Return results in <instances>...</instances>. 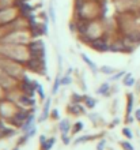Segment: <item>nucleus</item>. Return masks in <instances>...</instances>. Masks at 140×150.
I'll use <instances>...</instances> for the list:
<instances>
[{
	"instance_id": "nucleus-7",
	"label": "nucleus",
	"mask_w": 140,
	"mask_h": 150,
	"mask_svg": "<svg viewBox=\"0 0 140 150\" xmlns=\"http://www.w3.org/2000/svg\"><path fill=\"white\" fill-rule=\"evenodd\" d=\"M34 119H35V115L34 113H31L30 116H29V119L25 122V124L22 127H20V131L23 132V134H26V132H29V131L33 128V127L35 126L34 124Z\"/></svg>"
},
{
	"instance_id": "nucleus-34",
	"label": "nucleus",
	"mask_w": 140,
	"mask_h": 150,
	"mask_svg": "<svg viewBox=\"0 0 140 150\" xmlns=\"http://www.w3.org/2000/svg\"><path fill=\"white\" fill-rule=\"evenodd\" d=\"M118 123H120V119H114V120H113V123L110 124V127H114L116 124H118Z\"/></svg>"
},
{
	"instance_id": "nucleus-26",
	"label": "nucleus",
	"mask_w": 140,
	"mask_h": 150,
	"mask_svg": "<svg viewBox=\"0 0 140 150\" xmlns=\"http://www.w3.org/2000/svg\"><path fill=\"white\" fill-rule=\"evenodd\" d=\"M30 139V137H29V134H23V137H20V139L18 141V146H20V145H23V143H26Z\"/></svg>"
},
{
	"instance_id": "nucleus-19",
	"label": "nucleus",
	"mask_w": 140,
	"mask_h": 150,
	"mask_svg": "<svg viewBox=\"0 0 140 150\" xmlns=\"http://www.w3.org/2000/svg\"><path fill=\"white\" fill-rule=\"evenodd\" d=\"M95 137H91V135H83V137H79V138H76L74 141L75 145H79V143H84L87 142V141H91V139H94Z\"/></svg>"
},
{
	"instance_id": "nucleus-22",
	"label": "nucleus",
	"mask_w": 140,
	"mask_h": 150,
	"mask_svg": "<svg viewBox=\"0 0 140 150\" xmlns=\"http://www.w3.org/2000/svg\"><path fill=\"white\" fill-rule=\"evenodd\" d=\"M71 82H72L71 75L65 74L64 76H61V85H63V86H68V85H71Z\"/></svg>"
},
{
	"instance_id": "nucleus-1",
	"label": "nucleus",
	"mask_w": 140,
	"mask_h": 150,
	"mask_svg": "<svg viewBox=\"0 0 140 150\" xmlns=\"http://www.w3.org/2000/svg\"><path fill=\"white\" fill-rule=\"evenodd\" d=\"M33 112H34V109H33V108H31V109H26V108H18L16 113L14 115L10 120H8V123H10L11 126L20 128V127L23 126L25 122L27 120L29 116H30Z\"/></svg>"
},
{
	"instance_id": "nucleus-15",
	"label": "nucleus",
	"mask_w": 140,
	"mask_h": 150,
	"mask_svg": "<svg viewBox=\"0 0 140 150\" xmlns=\"http://www.w3.org/2000/svg\"><path fill=\"white\" fill-rule=\"evenodd\" d=\"M60 86H63V85H61V76H56L55 82H53V86H52V96L57 94Z\"/></svg>"
},
{
	"instance_id": "nucleus-5",
	"label": "nucleus",
	"mask_w": 140,
	"mask_h": 150,
	"mask_svg": "<svg viewBox=\"0 0 140 150\" xmlns=\"http://www.w3.org/2000/svg\"><path fill=\"white\" fill-rule=\"evenodd\" d=\"M86 111V107L82 105V104H78V103H72L71 101L70 105H67V112L71 113L72 116H79V115H83Z\"/></svg>"
},
{
	"instance_id": "nucleus-12",
	"label": "nucleus",
	"mask_w": 140,
	"mask_h": 150,
	"mask_svg": "<svg viewBox=\"0 0 140 150\" xmlns=\"http://www.w3.org/2000/svg\"><path fill=\"white\" fill-rule=\"evenodd\" d=\"M136 83V81H135V78H133L132 74H125L124 78H122V85H124L125 87H132L133 85Z\"/></svg>"
},
{
	"instance_id": "nucleus-35",
	"label": "nucleus",
	"mask_w": 140,
	"mask_h": 150,
	"mask_svg": "<svg viewBox=\"0 0 140 150\" xmlns=\"http://www.w3.org/2000/svg\"><path fill=\"white\" fill-rule=\"evenodd\" d=\"M14 150H19V146H16V147H15V149H14Z\"/></svg>"
},
{
	"instance_id": "nucleus-6",
	"label": "nucleus",
	"mask_w": 140,
	"mask_h": 150,
	"mask_svg": "<svg viewBox=\"0 0 140 150\" xmlns=\"http://www.w3.org/2000/svg\"><path fill=\"white\" fill-rule=\"evenodd\" d=\"M51 105H52V98L51 97H46L45 103H44V108H42V113H41V117H39V122H44L46 120L49 116H51Z\"/></svg>"
},
{
	"instance_id": "nucleus-32",
	"label": "nucleus",
	"mask_w": 140,
	"mask_h": 150,
	"mask_svg": "<svg viewBox=\"0 0 140 150\" xmlns=\"http://www.w3.org/2000/svg\"><path fill=\"white\" fill-rule=\"evenodd\" d=\"M46 137L45 135H39V145H44V143L46 142Z\"/></svg>"
},
{
	"instance_id": "nucleus-25",
	"label": "nucleus",
	"mask_w": 140,
	"mask_h": 150,
	"mask_svg": "<svg viewBox=\"0 0 140 150\" xmlns=\"http://www.w3.org/2000/svg\"><path fill=\"white\" fill-rule=\"evenodd\" d=\"M49 18H51V21L52 22H55L56 21V15H55V7L53 6H49Z\"/></svg>"
},
{
	"instance_id": "nucleus-28",
	"label": "nucleus",
	"mask_w": 140,
	"mask_h": 150,
	"mask_svg": "<svg viewBox=\"0 0 140 150\" xmlns=\"http://www.w3.org/2000/svg\"><path fill=\"white\" fill-rule=\"evenodd\" d=\"M51 117L53 119V120H58V119H60V112H58V109H53V111L51 112Z\"/></svg>"
},
{
	"instance_id": "nucleus-11",
	"label": "nucleus",
	"mask_w": 140,
	"mask_h": 150,
	"mask_svg": "<svg viewBox=\"0 0 140 150\" xmlns=\"http://www.w3.org/2000/svg\"><path fill=\"white\" fill-rule=\"evenodd\" d=\"M80 56H82L83 62H84V63H86V64H87V66H89V67H90V70H91V71H93L94 74H95V72H97V70H98L97 64L94 63L93 60L90 59V57H89V56H87V55H86V53H82V55H80Z\"/></svg>"
},
{
	"instance_id": "nucleus-23",
	"label": "nucleus",
	"mask_w": 140,
	"mask_h": 150,
	"mask_svg": "<svg viewBox=\"0 0 140 150\" xmlns=\"http://www.w3.org/2000/svg\"><path fill=\"white\" fill-rule=\"evenodd\" d=\"M122 135L127 137V139H132L133 138V132L131 131L129 127H124V128H122Z\"/></svg>"
},
{
	"instance_id": "nucleus-14",
	"label": "nucleus",
	"mask_w": 140,
	"mask_h": 150,
	"mask_svg": "<svg viewBox=\"0 0 140 150\" xmlns=\"http://www.w3.org/2000/svg\"><path fill=\"white\" fill-rule=\"evenodd\" d=\"M84 107L87 109H94L95 105H97V100L93 98V97H90V96H86V100H84Z\"/></svg>"
},
{
	"instance_id": "nucleus-31",
	"label": "nucleus",
	"mask_w": 140,
	"mask_h": 150,
	"mask_svg": "<svg viewBox=\"0 0 140 150\" xmlns=\"http://www.w3.org/2000/svg\"><path fill=\"white\" fill-rule=\"evenodd\" d=\"M135 119L140 123V108H137L136 111H135Z\"/></svg>"
},
{
	"instance_id": "nucleus-4",
	"label": "nucleus",
	"mask_w": 140,
	"mask_h": 150,
	"mask_svg": "<svg viewBox=\"0 0 140 150\" xmlns=\"http://www.w3.org/2000/svg\"><path fill=\"white\" fill-rule=\"evenodd\" d=\"M89 47H91L94 51L97 52H108L110 47V42L108 40V37L102 36V37H97V38L91 40L89 42Z\"/></svg>"
},
{
	"instance_id": "nucleus-3",
	"label": "nucleus",
	"mask_w": 140,
	"mask_h": 150,
	"mask_svg": "<svg viewBox=\"0 0 140 150\" xmlns=\"http://www.w3.org/2000/svg\"><path fill=\"white\" fill-rule=\"evenodd\" d=\"M18 87H19V90L26 96L34 97V96L37 94V90H35L34 85H33V79H30L29 76H26V75H23V76L20 78Z\"/></svg>"
},
{
	"instance_id": "nucleus-13",
	"label": "nucleus",
	"mask_w": 140,
	"mask_h": 150,
	"mask_svg": "<svg viewBox=\"0 0 140 150\" xmlns=\"http://www.w3.org/2000/svg\"><path fill=\"white\" fill-rule=\"evenodd\" d=\"M99 71H101V74H103V75L112 76V75H114L117 72V70L114 67H112V66H101V67H99Z\"/></svg>"
},
{
	"instance_id": "nucleus-9",
	"label": "nucleus",
	"mask_w": 140,
	"mask_h": 150,
	"mask_svg": "<svg viewBox=\"0 0 140 150\" xmlns=\"http://www.w3.org/2000/svg\"><path fill=\"white\" fill-rule=\"evenodd\" d=\"M110 91H112L110 83L109 82H103V83H101V86L97 89V94L105 96V97H109V96H110Z\"/></svg>"
},
{
	"instance_id": "nucleus-2",
	"label": "nucleus",
	"mask_w": 140,
	"mask_h": 150,
	"mask_svg": "<svg viewBox=\"0 0 140 150\" xmlns=\"http://www.w3.org/2000/svg\"><path fill=\"white\" fill-rule=\"evenodd\" d=\"M27 48H29V52H30V56L45 59V45H44L42 40L33 38L30 42L27 44Z\"/></svg>"
},
{
	"instance_id": "nucleus-18",
	"label": "nucleus",
	"mask_w": 140,
	"mask_h": 150,
	"mask_svg": "<svg viewBox=\"0 0 140 150\" xmlns=\"http://www.w3.org/2000/svg\"><path fill=\"white\" fill-rule=\"evenodd\" d=\"M84 128V124H83V122H76L72 126V130H71V132L72 134H78V132H80V131Z\"/></svg>"
},
{
	"instance_id": "nucleus-30",
	"label": "nucleus",
	"mask_w": 140,
	"mask_h": 150,
	"mask_svg": "<svg viewBox=\"0 0 140 150\" xmlns=\"http://www.w3.org/2000/svg\"><path fill=\"white\" fill-rule=\"evenodd\" d=\"M89 117L93 120L94 123H97V120H98V113H90L89 115Z\"/></svg>"
},
{
	"instance_id": "nucleus-20",
	"label": "nucleus",
	"mask_w": 140,
	"mask_h": 150,
	"mask_svg": "<svg viewBox=\"0 0 140 150\" xmlns=\"http://www.w3.org/2000/svg\"><path fill=\"white\" fill-rule=\"evenodd\" d=\"M124 75H125V71H117L114 75L110 76V82H117V81H120V79L124 78Z\"/></svg>"
},
{
	"instance_id": "nucleus-33",
	"label": "nucleus",
	"mask_w": 140,
	"mask_h": 150,
	"mask_svg": "<svg viewBox=\"0 0 140 150\" xmlns=\"http://www.w3.org/2000/svg\"><path fill=\"white\" fill-rule=\"evenodd\" d=\"M125 123H127V124H131V123H133V117H132V115H129V116H127V119H125Z\"/></svg>"
},
{
	"instance_id": "nucleus-8",
	"label": "nucleus",
	"mask_w": 140,
	"mask_h": 150,
	"mask_svg": "<svg viewBox=\"0 0 140 150\" xmlns=\"http://www.w3.org/2000/svg\"><path fill=\"white\" fill-rule=\"evenodd\" d=\"M58 130L61 134H68L71 130H72V126H71V122L68 119H61L60 123H58Z\"/></svg>"
},
{
	"instance_id": "nucleus-24",
	"label": "nucleus",
	"mask_w": 140,
	"mask_h": 150,
	"mask_svg": "<svg viewBox=\"0 0 140 150\" xmlns=\"http://www.w3.org/2000/svg\"><path fill=\"white\" fill-rule=\"evenodd\" d=\"M120 145H121V147H122L124 150H135V149H133V146L131 145V142H129V141H121Z\"/></svg>"
},
{
	"instance_id": "nucleus-21",
	"label": "nucleus",
	"mask_w": 140,
	"mask_h": 150,
	"mask_svg": "<svg viewBox=\"0 0 140 150\" xmlns=\"http://www.w3.org/2000/svg\"><path fill=\"white\" fill-rule=\"evenodd\" d=\"M37 94H38L39 100H42V101H45L46 100V94H45V91H44V86L39 83V86L37 87Z\"/></svg>"
},
{
	"instance_id": "nucleus-27",
	"label": "nucleus",
	"mask_w": 140,
	"mask_h": 150,
	"mask_svg": "<svg viewBox=\"0 0 140 150\" xmlns=\"http://www.w3.org/2000/svg\"><path fill=\"white\" fill-rule=\"evenodd\" d=\"M61 141L65 146H68L71 143V139H70V137H68V134H61Z\"/></svg>"
},
{
	"instance_id": "nucleus-17",
	"label": "nucleus",
	"mask_w": 140,
	"mask_h": 150,
	"mask_svg": "<svg viewBox=\"0 0 140 150\" xmlns=\"http://www.w3.org/2000/svg\"><path fill=\"white\" fill-rule=\"evenodd\" d=\"M86 100V96H80L78 93H74V94L71 96V101L72 103H78V104H83Z\"/></svg>"
},
{
	"instance_id": "nucleus-29",
	"label": "nucleus",
	"mask_w": 140,
	"mask_h": 150,
	"mask_svg": "<svg viewBox=\"0 0 140 150\" xmlns=\"http://www.w3.org/2000/svg\"><path fill=\"white\" fill-rule=\"evenodd\" d=\"M105 145H106V141L105 139H101V141L98 142V145H97V150H103L105 149Z\"/></svg>"
},
{
	"instance_id": "nucleus-10",
	"label": "nucleus",
	"mask_w": 140,
	"mask_h": 150,
	"mask_svg": "<svg viewBox=\"0 0 140 150\" xmlns=\"http://www.w3.org/2000/svg\"><path fill=\"white\" fill-rule=\"evenodd\" d=\"M133 94L132 93H128L127 94V111H125V113H127V116H129V115H132V111H133Z\"/></svg>"
},
{
	"instance_id": "nucleus-16",
	"label": "nucleus",
	"mask_w": 140,
	"mask_h": 150,
	"mask_svg": "<svg viewBox=\"0 0 140 150\" xmlns=\"http://www.w3.org/2000/svg\"><path fill=\"white\" fill-rule=\"evenodd\" d=\"M56 139L52 137V138H48L46 142L44 143V145H41V150H51L52 147H53V145H55Z\"/></svg>"
}]
</instances>
